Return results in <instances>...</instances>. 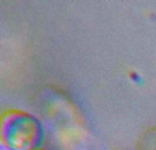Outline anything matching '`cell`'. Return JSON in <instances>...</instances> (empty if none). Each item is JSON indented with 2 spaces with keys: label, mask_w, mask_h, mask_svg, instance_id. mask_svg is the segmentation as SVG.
<instances>
[{
  "label": "cell",
  "mask_w": 156,
  "mask_h": 150,
  "mask_svg": "<svg viewBox=\"0 0 156 150\" xmlns=\"http://www.w3.org/2000/svg\"><path fill=\"white\" fill-rule=\"evenodd\" d=\"M154 150H156V145H155V146H154Z\"/></svg>",
  "instance_id": "2"
},
{
  "label": "cell",
  "mask_w": 156,
  "mask_h": 150,
  "mask_svg": "<svg viewBox=\"0 0 156 150\" xmlns=\"http://www.w3.org/2000/svg\"><path fill=\"white\" fill-rule=\"evenodd\" d=\"M44 127L32 113L21 109L3 112L0 120V143L5 150H40Z\"/></svg>",
  "instance_id": "1"
}]
</instances>
